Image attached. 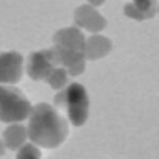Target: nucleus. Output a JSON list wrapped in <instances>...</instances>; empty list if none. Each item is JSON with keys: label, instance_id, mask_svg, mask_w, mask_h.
<instances>
[{"label": "nucleus", "instance_id": "f257e3e1", "mask_svg": "<svg viewBox=\"0 0 159 159\" xmlns=\"http://www.w3.org/2000/svg\"><path fill=\"white\" fill-rule=\"evenodd\" d=\"M28 119V137L38 147L57 148L67 138L68 122L50 104L39 103L33 106Z\"/></svg>", "mask_w": 159, "mask_h": 159}, {"label": "nucleus", "instance_id": "f03ea898", "mask_svg": "<svg viewBox=\"0 0 159 159\" xmlns=\"http://www.w3.org/2000/svg\"><path fill=\"white\" fill-rule=\"evenodd\" d=\"M32 105L19 89L13 85L0 84V121L19 123L28 119Z\"/></svg>", "mask_w": 159, "mask_h": 159}, {"label": "nucleus", "instance_id": "7ed1b4c3", "mask_svg": "<svg viewBox=\"0 0 159 159\" xmlns=\"http://www.w3.org/2000/svg\"><path fill=\"white\" fill-rule=\"evenodd\" d=\"M55 102L66 107L69 121L74 126H82L86 123L89 115V98L83 85L72 83L66 86L56 96Z\"/></svg>", "mask_w": 159, "mask_h": 159}, {"label": "nucleus", "instance_id": "20e7f679", "mask_svg": "<svg viewBox=\"0 0 159 159\" xmlns=\"http://www.w3.org/2000/svg\"><path fill=\"white\" fill-rule=\"evenodd\" d=\"M24 56L15 51L0 52V84L14 85L22 78Z\"/></svg>", "mask_w": 159, "mask_h": 159}, {"label": "nucleus", "instance_id": "39448f33", "mask_svg": "<svg viewBox=\"0 0 159 159\" xmlns=\"http://www.w3.org/2000/svg\"><path fill=\"white\" fill-rule=\"evenodd\" d=\"M57 66L52 49L33 52L27 63V72L32 80H46L51 71Z\"/></svg>", "mask_w": 159, "mask_h": 159}, {"label": "nucleus", "instance_id": "423d86ee", "mask_svg": "<svg viewBox=\"0 0 159 159\" xmlns=\"http://www.w3.org/2000/svg\"><path fill=\"white\" fill-rule=\"evenodd\" d=\"M74 19H75V24L80 28H84L91 33L101 32L105 29L107 25L104 16L100 14L96 7L89 3L83 4L75 10Z\"/></svg>", "mask_w": 159, "mask_h": 159}, {"label": "nucleus", "instance_id": "0eeeda50", "mask_svg": "<svg viewBox=\"0 0 159 159\" xmlns=\"http://www.w3.org/2000/svg\"><path fill=\"white\" fill-rule=\"evenodd\" d=\"M86 38L78 28H64L54 35V46L84 52Z\"/></svg>", "mask_w": 159, "mask_h": 159}, {"label": "nucleus", "instance_id": "6e6552de", "mask_svg": "<svg viewBox=\"0 0 159 159\" xmlns=\"http://www.w3.org/2000/svg\"><path fill=\"white\" fill-rule=\"evenodd\" d=\"M112 49V43L109 38L99 33H93V35L86 38L84 54L86 60H100L106 56Z\"/></svg>", "mask_w": 159, "mask_h": 159}, {"label": "nucleus", "instance_id": "1a4fd4ad", "mask_svg": "<svg viewBox=\"0 0 159 159\" xmlns=\"http://www.w3.org/2000/svg\"><path fill=\"white\" fill-rule=\"evenodd\" d=\"M27 127L18 123H11L9 127H7L3 133V141L6 147L12 151H17L28 139Z\"/></svg>", "mask_w": 159, "mask_h": 159}, {"label": "nucleus", "instance_id": "9d476101", "mask_svg": "<svg viewBox=\"0 0 159 159\" xmlns=\"http://www.w3.org/2000/svg\"><path fill=\"white\" fill-rule=\"evenodd\" d=\"M45 81L53 89H63L67 86L68 72L64 67H55Z\"/></svg>", "mask_w": 159, "mask_h": 159}, {"label": "nucleus", "instance_id": "9b49d317", "mask_svg": "<svg viewBox=\"0 0 159 159\" xmlns=\"http://www.w3.org/2000/svg\"><path fill=\"white\" fill-rule=\"evenodd\" d=\"M134 6L144 14L145 18L150 19L157 13V1L156 0H133Z\"/></svg>", "mask_w": 159, "mask_h": 159}, {"label": "nucleus", "instance_id": "f8f14e48", "mask_svg": "<svg viewBox=\"0 0 159 159\" xmlns=\"http://www.w3.org/2000/svg\"><path fill=\"white\" fill-rule=\"evenodd\" d=\"M17 158H39L40 151L38 150V145L31 141L30 143L24 144L17 150Z\"/></svg>", "mask_w": 159, "mask_h": 159}, {"label": "nucleus", "instance_id": "ddd939ff", "mask_svg": "<svg viewBox=\"0 0 159 159\" xmlns=\"http://www.w3.org/2000/svg\"><path fill=\"white\" fill-rule=\"evenodd\" d=\"M124 13L127 17H129V18H132V19H135V20H139V21H141V20L147 19L144 16V14L141 13L139 10L134 6L133 2L132 3H127L126 6L124 7Z\"/></svg>", "mask_w": 159, "mask_h": 159}, {"label": "nucleus", "instance_id": "4468645a", "mask_svg": "<svg viewBox=\"0 0 159 159\" xmlns=\"http://www.w3.org/2000/svg\"><path fill=\"white\" fill-rule=\"evenodd\" d=\"M89 4L93 7H99V6H102V4L105 2V0H87Z\"/></svg>", "mask_w": 159, "mask_h": 159}, {"label": "nucleus", "instance_id": "2eb2a0df", "mask_svg": "<svg viewBox=\"0 0 159 159\" xmlns=\"http://www.w3.org/2000/svg\"><path fill=\"white\" fill-rule=\"evenodd\" d=\"M6 143H4L3 139H0V156H3L6 153Z\"/></svg>", "mask_w": 159, "mask_h": 159}]
</instances>
